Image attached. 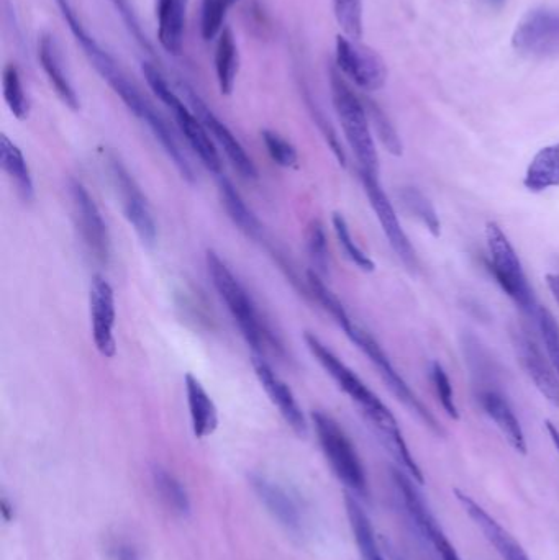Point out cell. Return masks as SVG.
Returning <instances> with one entry per match:
<instances>
[{"mask_svg":"<svg viewBox=\"0 0 559 560\" xmlns=\"http://www.w3.org/2000/svg\"><path fill=\"white\" fill-rule=\"evenodd\" d=\"M55 4L60 9L64 22L68 23L74 40L78 41L84 55L92 64V68L96 69L99 76L112 87V91L119 95L123 104L127 105V109L138 120L145 123L146 127L150 128L156 141H160L163 150L173 161L182 179H186L191 184L196 181L191 163H189L184 151L181 150L178 138L174 135L168 122L161 117V113L155 109V105L151 104L150 100L141 94L140 89L135 86V82L130 81V77L123 73V69L115 61L114 56L110 55L109 51L104 50L99 41L94 38V35H91V32L87 30L78 12L74 9L73 2L71 0H55Z\"/></svg>","mask_w":559,"mask_h":560,"instance_id":"obj_1","label":"cell"},{"mask_svg":"<svg viewBox=\"0 0 559 560\" xmlns=\"http://www.w3.org/2000/svg\"><path fill=\"white\" fill-rule=\"evenodd\" d=\"M305 346L309 348L310 354L315 357L323 367V371L332 377L333 382L340 387L341 392L350 397L361 411L364 420L371 426V430L378 436L382 446L389 451L397 464L404 472L420 479L423 472L419 464L415 462L414 456L410 454L409 446L405 443L404 434L400 431L399 423L392 411L382 403L381 398L364 384L363 380L341 361L332 349L327 348L314 333L307 331L304 335Z\"/></svg>","mask_w":559,"mask_h":560,"instance_id":"obj_2","label":"cell"},{"mask_svg":"<svg viewBox=\"0 0 559 560\" xmlns=\"http://www.w3.org/2000/svg\"><path fill=\"white\" fill-rule=\"evenodd\" d=\"M205 264H207V272H209L210 280H212L217 294L227 305L228 312L232 315L233 320L237 321L241 335L246 339V343L250 344L255 354L263 356L268 346L281 349V344L269 331L266 321L261 318V313L258 312L256 303L251 299L248 290L243 287L232 269L225 264L219 254L215 253L214 249H207Z\"/></svg>","mask_w":559,"mask_h":560,"instance_id":"obj_3","label":"cell"},{"mask_svg":"<svg viewBox=\"0 0 559 560\" xmlns=\"http://www.w3.org/2000/svg\"><path fill=\"white\" fill-rule=\"evenodd\" d=\"M332 100L360 174L379 177V156L374 143L368 110L363 100L346 84L338 69H330Z\"/></svg>","mask_w":559,"mask_h":560,"instance_id":"obj_4","label":"cell"},{"mask_svg":"<svg viewBox=\"0 0 559 560\" xmlns=\"http://www.w3.org/2000/svg\"><path fill=\"white\" fill-rule=\"evenodd\" d=\"M141 73L145 76L151 91L155 92L156 97L173 113L182 136L186 138L187 145L191 146L192 151L199 156L200 163L204 164L210 172L220 176L223 168L222 158H220L214 140L210 138L209 130L197 117V113L189 109L182 102L181 97L169 87L168 81L164 79L163 74L160 73V69L156 68L155 64H141Z\"/></svg>","mask_w":559,"mask_h":560,"instance_id":"obj_5","label":"cell"},{"mask_svg":"<svg viewBox=\"0 0 559 560\" xmlns=\"http://www.w3.org/2000/svg\"><path fill=\"white\" fill-rule=\"evenodd\" d=\"M486 244L489 267L500 289L504 290L510 300H514L522 312L535 317L540 308L535 292L523 271L522 261L514 244L510 243L509 236L505 235L496 222L486 225Z\"/></svg>","mask_w":559,"mask_h":560,"instance_id":"obj_6","label":"cell"},{"mask_svg":"<svg viewBox=\"0 0 559 560\" xmlns=\"http://www.w3.org/2000/svg\"><path fill=\"white\" fill-rule=\"evenodd\" d=\"M312 421L323 456L332 467L333 474L351 492L366 495L368 479L360 454L356 451L355 444L351 443L350 436L335 418L323 411H314Z\"/></svg>","mask_w":559,"mask_h":560,"instance_id":"obj_7","label":"cell"},{"mask_svg":"<svg viewBox=\"0 0 559 560\" xmlns=\"http://www.w3.org/2000/svg\"><path fill=\"white\" fill-rule=\"evenodd\" d=\"M345 335L351 339V343L360 349L364 356L368 357L371 364L378 369L381 379L384 380L387 389L394 393V397L399 400L402 405L409 408L412 413L419 416L420 420L438 436H443L445 431L441 428L437 418L433 416L432 411L423 405L422 400L417 397V393L410 389V385L405 382L404 377L397 372L396 367L392 366L391 359L387 356L386 351L382 349L378 339L374 338L369 331L364 330L363 326L358 323H351L345 330Z\"/></svg>","mask_w":559,"mask_h":560,"instance_id":"obj_8","label":"cell"},{"mask_svg":"<svg viewBox=\"0 0 559 560\" xmlns=\"http://www.w3.org/2000/svg\"><path fill=\"white\" fill-rule=\"evenodd\" d=\"M250 484L269 515L294 538L309 534V511L296 493L264 474H251Z\"/></svg>","mask_w":559,"mask_h":560,"instance_id":"obj_9","label":"cell"},{"mask_svg":"<svg viewBox=\"0 0 559 560\" xmlns=\"http://www.w3.org/2000/svg\"><path fill=\"white\" fill-rule=\"evenodd\" d=\"M109 172L110 179L114 182L115 189L122 200L123 213H125L128 223L133 226V230L143 244L155 246L156 240H158V226L151 213L150 204H148L145 194L141 192L135 177L130 174V171L125 168V164L115 154L109 158Z\"/></svg>","mask_w":559,"mask_h":560,"instance_id":"obj_10","label":"cell"},{"mask_svg":"<svg viewBox=\"0 0 559 560\" xmlns=\"http://www.w3.org/2000/svg\"><path fill=\"white\" fill-rule=\"evenodd\" d=\"M337 69L348 77L353 84L366 92H376L387 81V68L384 59L360 40L340 35L337 38Z\"/></svg>","mask_w":559,"mask_h":560,"instance_id":"obj_11","label":"cell"},{"mask_svg":"<svg viewBox=\"0 0 559 560\" xmlns=\"http://www.w3.org/2000/svg\"><path fill=\"white\" fill-rule=\"evenodd\" d=\"M512 45L525 58L548 59L559 55V12L535 9L515 28Z\"/></svg>","mask_w":559,"mask_h":560,"instance_id":"obj_12","label":"cell"},{"mask_svg":"<svg viewBox=\"0 0 559 560\" xmlns=\"http://www.w3.org/2000/svg\"><path fill=\"white\" fill-rule=\"evenodd\" d=\"M360 177L361 182H363L364 192L368 195L369 204H371V208L376 213L382 233H384L387 241L391 244L392 251L396 253L397 258L400 259V262L404 264L405 269L410 274H417V271H419L417 251H415L414 246L410 243L409 236L405 233L404 228L400 225L396 208L392 205L384 189H382L379 177L369 176V174H360Z\"/></svg>","mask_w":559,"mask_h":560,"instance_id":"obj_13","label":"cell"},{"mask_svg":"<svg viewBox=\"0 0 559 560\" xmlns=\"http://www.w3.org/2000/svg\"><path fill=\"white\" fill-rule=\"evenodd\" d=\"M71 200H73L74 218L78 226L82 243L86 246L87 253L91 254L94 261L102 266H107L112 254V240L109 228L105 223L96 200L92 199L89 190L79 181L71 182L69 186Z\"/></svg>","mask_w":559,"mask_h":560,"instance_id":"obj_14","label":"cell"},{"mask_svg":"<svg viewBox=\"0 0 559 560\" xmlns=\"http://www.w3.org/2000/svg\"><path fill=\"white\" fill-rule=\"evenodd\" d=\"M392 475H394L397 490H399L402 500H404L407 513H409L410 518L414 521L423 538L432 544L438 557L441 560H461L455 546L451 544L437 518L428 508L427 502L423 500L422 493L417 488L419 484L412 477L405 474L404 470L402 472L394 470Z\"/></svg>","mask_w":559,"mask_h":560,"instance_id":"obj_15","label":"cell"},{"mask_svg":"<svg viewBox=\"0 0 559 560\" xmlns=\"http://www.w3.org/2000/svg\"><path fill=\"white\" fill-rule=\"evenodd\" d=\"M512 344L523 372L532 380L546 402L559 408V377L550 359L545 357L535 339L525 331H512Z\"/></svg>","mask_w":559,"mask_h":560,"instance_id":"obj_16","label":"cell"},{"mask_svg":"<svg viewBox=\"0 0 559 560\" xmlns=\"http://www.w3.org/2000/svg\"><path fill=\"white\" fill-rule=\"evenodd\" d=\"M181 87L182 91L186 92L191 109L197 113V117L202 120L210 135L214 136V140L219 143L223 153L227 154L233 168L237 169L245 179H258V169H256L253 159L248 156L237 136L233 135L232 130L205 105L204 100L200 99L192 87L186 86V84Z\"/></svg>","mask_w":559,"mask_h":560,"instance_id":"obj_17","label":"cell"},{"mask_svg":"<svg viewBox=\"0 0 559 560\" xmlns=\"http://www.w3.org/2000/svg\"><path fill=\"white\" fill-rule=\"evenodd\" d=\"M89 307H91L92 338L97 351L107 359L117 354V341H115V294L112 285L102 276H94L89 294Z\"/></svg>","mask_w":559,"mask_h":560,"instance_id":"obj_18","label":"cell"},{"mask_svg":"<svg viewBox=\"0 0 559 560\" xmlns=\"http://www.w3.org/2000/svg\"><path fill=\"white\" fill-rule=\"evenodd\" d=\"M456 500L463 506L464 513L471 518L476 528L484 534L486 541L496 549L502 560H532L517 539L507 529L489 515L474 498L468 493L461 492L460 488L453 490Z\"/></svg>","mask_w":559,"mask_h":560,"instance_id":"obj_19","label":"cell"},{"mask_svg":"<svg viewBox=\"0 0 559 560\" xmlns=\"http://www.w3.org/2000/svg\"><path fill=\"white\" fill-rule=\"evenodd\" d=\"M253 369H255L256 377L260 380L264 392L268 393L269 400L273 402L274 407L278 408L287 425L291 426L294 433L305 436L307 421H305L302 408L297 402L296 395L292 393L291 387L273 371V367L264 361L263 356L255 354Z\"/></svg>","mask_w":559,"mask_h":560,"instance_id":"obj_20","label":"cell"},{"mask_svg":"<svg viewBox=\"0 0 559 560\" xmlns=\"http://www.w3.org/2000/svg\"><path fill=\"white\" fill-rule=\"evenodd\" d=\"M38 59H40L43 73L48 77L51 87L55 89L61 102L74 112H78L81 109L79 95L71 82L68 69L64 64L60 43L56 40L55 35L41 33L40 40H38Z\"/></svg>","mask_w":559,"mask_h":560,"instance_id":"obj_21","label":"cell"},{"mask_svg":"<svg viewBox=\"0 0 559 560\" xmlns=\"http://www.w3.org/2000/svg\"><path fill=\"white\" fill-rule=\"evenodd\" d=\"M478 400L484 413L489 416V420L494 421V425L507 439V443L522 456H527V439H525L522 425L515 415L514 408L510 405L509 400L502 395V392L492 389V387H481L478 392Z\"/></svg>","mask_w":559,"mask_h":560,"instance_id":"obj_22","label":"cell"},{"mask_svg":"<svg viewBox=\"0 0 559 560\" xmlns=\"http://www.w3.org/2000/svg\"><path fill=\"white\" fill-rule=\"evenodd\" d=\"M189 0H155L158 40L169 55L179 56L184 48Z\"/></svg>","mask_w":559,"mask_h":560,"instance_id":"obj_23","label":"cell"},{"mask_svg":"<svg viewBox=\"0 0 559 560\" xmlns=\"http://www.w3.org/2000/svg\"><path fill=\"white\" fill-rule=\"evenodd\" d=\"M192 431L197 439L209 438L219 426V411L204 385L192 374L184 377Z\"/></svg>","mask_w":559,"mask_h":560,"instance_id":"obj_24","label":"cell"},{"mask_svg":"<svg viewBox=\"0 0 559 560\" xmlns=\"http://www.w3.org/2000/svg\"><path fill=\"white\" fill-rule=\"evenodd\" d=\"M219 194L228 218L235 223L238 230L251 240H261L263 238V225L227 177L220 176Z\"/></svg>","mask_w":559,"mask_h":560,"instance_id":"obj_25","label":"cell"},{"mask_svg":"<svg viewBox=\"0 0 559 560\" xmlns=\"http://www.w3.org/2000/svg\"><path fill=\"white\" fill-rule=\"evenodd\" d=\"M523 186L533 194L559 187V143L541 148L528 164Z\"/></svg>","mask_w":559,"mask_h":560,"instance_id":"obj_26","label":"cell"},{"mask_svg":"<svg viewBox=\"0 0 559 560\" xmlns=\"http://www.w3.org/2000/svg\"><path fill=\"white\" fill-rule=\"evenodd\" d=\"M2 148H0V159H2V169L14 182L23 202H33L35 199V184H33L32 172L28 168L27 159L23 156L22 150L15 145L14 141L9 140V136L2 135Z\"/></svg>","mask_w":559,"mask_h":560,"instance_id":"obj_27","label":"cell"},{"mask_svg":"<svg viewBox=\"0 0 559 560\" xmlns=\"http://www.w3.org/2000/svg\"><path fill=\"white\" fill-rule=\"evenodd\" d=\"M238 69H240V53H238L237 40L232 28L225 27L219 35L215 48V74L223 95L232 94L237 82Z\"/></svg>","mask_w":559,"mask_h":560,"instance_id":"obj_28","label":"cell"},{"mask_svg":"<svg viewBox=\"0 0 559 560\" xmlns=\"http://www.w3.org/2000/svg\"><path fill=\"white\" fill-rule=\"evenodd\" d=\"M151 480H153V487H155L156 495L160 498L161 503L173 515L184 518L191 513L189 493L173 472H169L164 467L155 466L151 469Z\"/></svg>","mask_w":559,"mask_h":560,"instance_id":"obj_29","label":"cell"},{"mask_svg":"<svg viewBox=\"0 0 559 560\" xmlns=\"http://www.w3.org/2000/svg\"><path fill=\"white\" fill-rule=\"evenodd\" d=\"M346 513L350 518L351 529L355 534L356 544L360 549L364 560H386L379 549L376 534H374L373 524L369 521L368 515L364 513L360 503L355 497L346 495Z\"/></svg>","mask_w":559,"mask_h":560,"instance_id":"obj_30","label":"cell"},{"mask_svg":"<svg viewBox=\"0 0 559 560\" xmlns=\"http://www.w3.org/2000/svg\"><path fill=\"white\" fill-rule=\"evenodd\" d=\"M399 199L404 205L409 215L419 220L435 238L441 235V222L438 217L437 208L433 207L432 202L422 190L417 187H402L399 192Z\"/></svg>","mask_w":559,"mask_h":560,"instance_id":"obj_31","label":"cell"},{"mask_svg":"<svg viewBox=\"0 0 559 560\" xmlns=\"http://www.w3.org/2000/svg\"><path fill=\"white\" fill-rule=\"evenodd\" d=\"M307 285H309L310 295L314 297L315 302L319 303L320 307L333 320L337 321V325L340 326L341 330H346L351 325L353 318L350 317V313L346 312L345 305L340 302L337 295L328 289L327 284L323 282L322 276L315 271H309V274H307Z\"/></svg>","mask_w":559,"mask_h":560,"instance_id":"obj_32","label":"cell"},{"mask_svg":"<svg viewBox=\"0 0 559 560\" xmlns=\"http://www.w3.org/2000/svg\"><path fill=\"white\" fill-rule=\"evenodd\" d=\"M2 89H4L5 104L17 120H27L30 115V100L23 89L22 76L15 64H7L2 73Z\"/></svg>","mask_w":559,"mask_h":560,"instance_id":"obj_33","label":"cell"},{"mask_svg":"<svg viewBox=\"0 0 559 560\" xmlns=\"http://www.w3.org/2000/svg\"><path fill=\"white\" fill-rule=\"evenodd\" d=\"M305 246L309 253L310 261L320 276H327L330 271V251H328L327 233L320 220H312L305 231Z\"/></svg>","mask_w":559,"mask_h":560,"instance_id":"obj_34","label":"cell"},{"mask_svg":"<svg viewBox=\"0 0 559 560\" xmlns=\"http://www.w3.org/2000/svg\"><path fill=\"white\" fill-rule=\"evenodd\" d=\"M333 230L337 235L338 243H340L346 258L350 259L358 269L363 272H373L376 269L373 259L364 253L363 249L356 244L355 238L351 235L350 226L346 223L345 217L341 213H333Z\"/></svg>","mask_w":559,"mask_h":560,"instance_id":"obj_35","label":"cell"},{"mask_svg":"<svg viewBox=\"0 0 559 560\" xmlns=\"http://www.w3.org/2000/svg\"><path fill=\"white\" fill-rule=\"evenodd\" d=\"M233 5V0H202L200 4V33L205 41L219 38L227 12Z\"/></svg>","mask_w":559,"mask_h":560,"instance_id":"obj_36","label":"cell"},{"mask_svg":"<svg viewBox=\"0 0 559 560\" xmlns=\"http://www.w3.org/2000/svg\"><path fill=\"white\" fill-rule=\"evenodd\" d=\"M364 104H366V110H368L371 127L376 131L382 146L394 156H402L404 148H402L399 133H397L396 127L392 125L384 110L373 100H366Z\"/></svg>","mask_w":559,"mask_h":560,"instance_id":"obj_37","label":"cell"},{"mask_svg":"<svg viewBox=\"0 0 559 560\" xmlns=\"http://www.w3.org/2000/svg\"><path fill=\"white\" fill-rule=\"evenodd\" d=\"M333 12L345 37H363V0H333Z\"/></svg>","mask_w":559,"mask_h":560,"instance_id":"obj_38","label":"cell"},{"mask_svg":"<svg viewBox=\"0 0 559 560\" xmlns=\"http://www.w3.org/2000/svg\"><path fill=\"white\" fill-rule=\"evenodd\" d=\"M261 136H263L264 146L274 163L286 169L299 166V154L291 141H287L284 136L273 130H263Z\"/></svg>","mask_w":559,"mask_h":560,"instance_id":"obj_39","label":"cell"},{"mask_svg":"<svg viewBox=\"0 0 559 560\" xmlns=\"http://www.w3.org/2000/svg\"><path fill=\"white\" fill-rule=\"evenodd\" d=\"M538 330H540L541 341L545 344L546 354L551 364L555 367L556 374L559 377V323L553 317L550 310L545 307L538 308L537 315Z\"/></svg>","mask_w":559,"mask_h":560,"instance_id":"obj_40","label":"cell"},{"mask_svg":"<svg viewBox=\"0 0 559 560\" xmlns=\"http://www.w3.org/2000/svg\"><path fill=\"white\" fill-rule=\"evenodd\" d=\"M430 377H432L433 389L437 393L438 402L446 411V415L453 420H460V410L456 405L455 390L451 385L450 375L446 374L445 367L441 366L440 362H432Z\"/></svg>","mask_w":559,"mask_h":560,"instance_id":"obj_41","label":"cell"},{"mask_svg":"<svg viewBox=\"0 0 559 560\" xmlns=\"http://www.w3.org/2000/svg\"><path fill=\"white\" fill-rule=\"evenodd\" d=\"M114 9L117 10V14L122 17V22L125 23L128 33L135 38L138 45L143 48V50L148 51V53H153V46H151V41L146 37L143 28H141L140 20H138L137 12L133 9L132 2L130 0H110Z\"/></svg>","mask_w":559,"mask_h":560,"instance_id":"obj_42","label":"cell"},{"mask_svg":"<svg viewBox=\"0 0 559 560\" xmlns=\"http://www.w3.org/2000/svg\"><path fill=\"white\" fill-rule=\"evenodd\" d=\"M307 102H309V109L310 113H312V117H314V122L317 123V127H319L320 131H322L323 138L327 140L330 150H332L333 154H335V158L338 159V163H340L341 166H346L345 150H343V146H341L340 140H338L337 131L333 130V127L330 125V122H328L327 117H325L322 110L315 105L314 100L309 97Z\"/></svg>","mask_w":559,"mask_h":560,"instance_id":"obj_43","label":"cell"},{"mask_svg":"<svg viewBox=\"0 0 559 560\" xmlns=\"http://www.w3.org/2000/svg\"><path fill=\"white\" fill-rule=\"evenodd\" d=\"M105 554L109 560H143L137 544L128 539L114 536L105 542Z\"/></svg>","mask_w":559,"mask_h":560,"instance_id":"obj_44","label":"cell"},{"mask_svg":"<svg viewBox=\"0 0 559 560\" xmlns=\"http://www.w3.org/2000/svg\"><path fill=\"white\" fill-rule=\"evenodd\" d=\"M546 284H548V289H550L553 299L559 305V272H550L546 274Z\"/></svg>","mask_w":559,"mask_h":560,"instance_id":"obj_45","label":"cell"},{"mask_svg":"<svg viewBox=\"0 0 559 560\" xmlns=\"http://www.w3.org/2000/svg\"><path fill=\"white\" fill-rule=\"evenodd\" d=\"M546 431L550 434L551 441L555 444L556 451L559 454V428L556 425H553L551 421H546L545 423Z\"/></svg>","mask_w":559,"mask_h":560,"instance_id":"obj_46","label":"cell"},{"mask_svg":"<svg viewBox=\"0 0 559 560\" xmlns=\"http://www.w3.org/2000/svg\"><path fill=\"white\" fill-rule=\"evenodd\" d=\"M484 2H486L489 7H492V9H502L505 4V0H484Z\"/></svg>","mask_w":559,"mask_h":560,"instance_id":"obj_47","label":"cell"},{"mask_svg":"<svg viewBox=\"0 0 559 560\" xmlns=\"http://www.w3.org/2000/svg\"><path fill=\"white\" fill-rule=\"evenodd\" d=\"M235 2H237V0H233V4H235Z\"/></svg>","mask_w":559,"mask_h":560,"instance_id":"obj_48","label":"cell"}]
</instances>
